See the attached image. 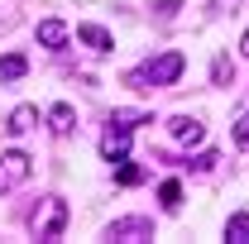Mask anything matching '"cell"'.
<instances>
[{"label":"cell","instance_id":"7a4b0ae2","mask_svg":"<svg viewBox=\"0 0 249 244\" xmlns=\"http://www.w3.org/2000/svg\"><path fill=\"white\" fill-rule=\"evenodd\" d=\"M67 230V201L62 196H48L43 201V215H34V235L38 240H62Z\"/></svg>","mask_w":249,"mask_h":244},{"label":"cell","instance_id":"d6986e66","mask_svg":"<svg viewBox=\"0 0 249 244\" xmlns=\"http://www.w3.org/2000/svg\"><path fill=\"white\" fill-rule=\"evenodd\" d=\"M240 53H245V58H249V34H245V38H240Z\"/></svg>","mask_w":249,"mask_h":244},{"label":"cell","instance_id":"2e32d148","mask_svg":"<svg viewBox=\"0 0 249 244\" xmlns=\"http://www.w3.org/2000/svg\"><path fill=\"white\" fill-rule=\"evenodd\" d=\"M216 163H220V158H216V153H211V149H206V153H196V158H192L187 168H196V173H211Z\"/></svg>","mask_w":249,"mask_h":244},{"label":"cell","instance_id":"52a82bcc","mask_svg":"<svg viewBox=\"0 0 249 244\" xmlns=\"http://www.w3.org/2000/svg\"><path fill=\"white\" fill-rule=\"evenodd\" d=\"M77 38H82L91 53H110V48H115V38L101 29V24H77Z\"/></svg>","mask_w":249,"mask_h":244},{"label":"cell","instance_id":"9c48e42d","mask_svg":"<svg viewBox=\"0 0 249 244\" xmlns=\"http://www.w3.org/2000/svg\"><path fill=\"white\" fill-rule=\"evenodd\" d=\"M48 129H53V134H72V129H77V110L58 101V105L48 110Z\"/></svg>","mask_w":249,"mask_h":244},{"label":"cell","instance_id":"ac0fdd59","mask_svg":"<svg viewBox=\"0 0 249 244\" xmlns=\"http://www.w3.org/2000/svg\"><path fill=\"white\" fill-rule=\"evenodd\" d=\"M235 5H240V0H211V10H216V15H235Z\"/></svg>","mask_w":249,"mask_h":244},{"label":"cell","instance_id":"7c38bea8","mask_svg":"<svg viewBox=\"0 0 249 244\" xmlns=\"http://www.w3.org/2000/svg\"><path fill=\"white\" fill-rule=\"evenodd\" d=\"M225 240L230 244H249V211H235L225 220Z\"/></svg>","mask_w":249,"mask_h":244},{"label":"cell","instance_id":"3957f363","mask_svg":"<svg viewBox=\"0 0 249 244\" xmlns=\"http://www.w3.org/2000/svg\"><path fill=\"white\" fill-rule=\"evenodd\" d=\"M29 173H34V158H29V153H19V149L0 153V196H5V192H15Z\"/></svg>","mask_w":249,"mask_h":244},{"label":"cell","instance_id":"5b68a950","mask_svg":"<svg viewBox=\"0 0 249 244\" xmlns=\"http://www.w3.org/2000/svg\"><path fill=\"white\" fill-rule=\"evenodd\" d=\"M168 134H173L182 149H192V144H201V139H206V124L192 120V115H173V120H168Z\"/></svg>","mask_w":249,"mask_h":244},{"label":"cell","instance_id":"30bf717a","mask_svg":"<svg viewBox=\"0 0 249 244\" xmlns=\"http://www.w3.org/2000/svg\"><path fill=\"white\" fill-rule=\"evenodd\" d=\"M34 124H38V110H34V105H19V110H10V124H5V129L19 139V134H29Z\"/></svg>","mask_w":249,"mask_h":244},{"label":"cell","instance_id":"8992f818","mask_svg":"<svg viewBox=\"0 0 249 244\" xmlns=\"http://www.w3.org/2000/svg\"><path fill=\"white\" fill-rule=\"evenodd\" d=\"M106 235H110V240H154V225H149L144 215H129V220H115Z\"/></svg>","mask_w":249,"mask_h":244},{"label":"cell","instance_id":"4fadbf2b","mask_svg":"<svg viewBox=\"0 0 249 244\" xmlns=\"http://www.w3.org/2000/svg\"><path fill=\"white\" fill-rule=\"evenodd\" d=\"M144 177H149V173H144L139 163H129V158H120V163H115V182H120V187H139Z\"/></svg>","mask_w":249,"mask_h":244},{"label":"cell","instance_id":"9a60e30c","mask_svg":"<svg viewBox=\"0 0 249 244\" xmlns=\"http://www.w3.org/2000/svg\"><path fill=\"white\" fill-rule=\"evenodd\" d=\"M211 82H216V87H230V82H235V62L216 58V62H211Z\"/></svg>","mask_w":249,"mask_h":244},{"label":"cell","instance_id":"277c9868","mask_svg":"<svg viewBox=\"0 0 249 244\" xmlns=\"http://www.w3.org/2000/svg\"><path fill=\"white\" fill-rule=\"evenodd\" d=\"M129 134H134V124L110 120V124H106V134H101V158H106V163H120L124 153H129Z\"/></svg>","mask_w":249,"mask_h":244},{"label":"cell","instance_id":"ba28073f","mask_svg":"<svg viewBox=\"0 0 249 244\" xmlns=\"http://www.w3.org/2000/svg\"><path fill=\"white\" fill-rule=\"evenodd\" d=\"M67 24H62V19H43V24H38V43H43V48H62V43H67Z\"/></svg>","mask_w":249,"mask_h":244},{"label":"cell","instance_id":"5bb4252c","mask_svg":"<svg viewBox=\"0 0 249 244\" xmlns=\"http://www.w3.org/2000/svg\"><path fill=\"white\" fill-rule=\"evenodd\" d=\"M158 201H163V211H178V206H182V182L168 177V182L158 187Z\"/></svg>","mask_w":249,"mask_h":244},{"label":"cell","instance_id":"6da1fadb","mask_svg":"<svg viewBox=\"0 0 249 244\" xmlns=\"http://www.w3.org/2000/svg\"><path fill=\"white\" fill-rule=\"evenodd\" d=\"M187 58L182 53H158V58H149L144 67H134V72H124V87L129 91H154V87H173L178 77H182Z\"/></svg>","mask_w":249,"mask_h":244},{"label":"cell","instance_id":"8fae6325","mask_svg":"<svg viewBox=\"0 0 249 244\" xmlns=\"http://www.w3.org/2000/svg\"><path fill=\"white\" fill-rule=\"evenodd\" d=\"M24 72H29V58L24 53H5L0 58V82H19Z\"/></svg>","mask_w":249,"mask_h":244},{"label":"cell","instance_id":"e0dca14e","mask_svg":"<svg viewBox=\"0 0 249 244\" xmlns=\"http://www.w3.org/2000/svg\"><path fill=\"white\" fill-rule=\"evenodd\" d=\"M235 144L249 149V115H240V124H235Z\"/></svg>","mask_w":249,"mask_h":244}]
</instances>
